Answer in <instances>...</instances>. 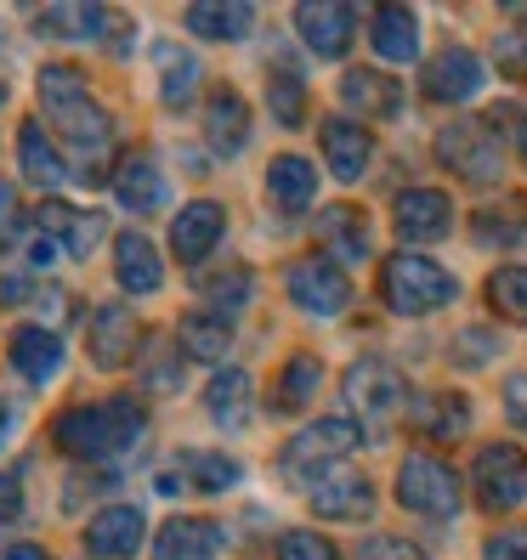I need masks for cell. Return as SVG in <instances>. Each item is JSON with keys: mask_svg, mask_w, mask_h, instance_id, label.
Segmentation results:
<instances>
[{"mask_svg": "<svg viewBox=\"0 0 527 560\" xmlns=\"http://www.w3.org/2000/svg\"><path fill=\"white\" fill-rule=\"evenodd\" d=\"M295 28H301L307 51H318V57H341V51L352 46L357 7H346V0H307V7H295Z\"/></svg>", "mask_w": 527, "mask_h": 560, "instance_id": "cell-16", "label": "cell"}, {"mask_svg": "<svg viewBox=\"0 0 527 560\" xmlns=\"http://www.w3.org/2000/svg\"><path fill=\"white\" fill-rule=\"evenodd\" d=\"M114 278H119L125 294H159L164 267H159V249L142 226H130V233L114 238Z\"/></svg>", "mask_w": 527, "mask_h": 560, "instance_id": "cell-19", "label": "cell"}, {"mask_svg": "<svg viewBox=\"0 0 527 560\" xmlns=\"http://www.w3.org/2000/svg\"><path fill=\"white\" fill-rule=\"evenodd\" d=\"M23 510V499H18V476H0V521H12Z\"/></svg>", "mask_w": 527, "mask_h": 560, "instance_id": "cell-48", "label": "cell"}, {"mask_svg": "<svg viewBox=\"0 0 527 560\" xmlns=\"http://www.w3.org/2000/svg\"><path fill=\"white\" fill-rule=\"evenodd\" d=\"M137 312L108 301V306H96L91 312V328H85V340H91V362L96 369H125L130 357H137Z\"/></svg>", "mask_w": 527, "mask_h": 560, "instance_id": "cell-17", "label": "cell"}, {"mask_svg": "<svg viewBox=\"0 0 527 560\" xmlns=\"http://www.w3.org/2000/svg\"><path fill=\"white\" fill-rule=\"evenodd\" d=\"M176 340H182V357H193V362H221L227 346H233V317L187 312L182 328H176Z\"/></svg>", "mask_w": 527, "mask_h": 560, "instance_id": "cell-31", "label": "cell"}, {"mask_svg": "<svg viewBox=\"0 0 527 560\" xmlns=\"http://www.w3.org/2000/svg\"><path fill=\"white\" fill-rule=\"evenodd\" d=\"M239 458H227V453H182L176 465H164L159 476H153V487L159 492H233L239 487Z\"/></svg>", "mask_w": 527, "mask_h": 560, "instance_id": "cell-13", "label": "cell"}, {"mask_svg": "<svg viewBox=\"0 0 527 560\" xmlns=\"http://www.w3.org/2000/svg\"><path fill=\"white\" fill-rule=\"evenodd\" d=\"M516 142H522V164H527V125L516 130Z\"/></svg>", "mask_w": 527, "mask_h": 560, "instance_id": "cell-52", "label": "cell"}, {"mask_svg": "<svg viewBox=\"0 0 527 560\" xmlns=\"http://www.w3.org/2000/svg\"><path fill=\"white\" fill-rule=\"evenodd\" d=\"M35 91H41L46 119L57 125V137L80 153V182H108V176H103V159H108V148H114V119L91 103L85 74L75 69V62H46L41 80H35Z\"/></svg>", "mask_w": 527, "mask_h": 560, "instance_id": "cell-1", "label": "cell"}, {"mask_svg": "<svg viewBox=\"0 0 527 560\" xmlns=\"http://www.w3.org/2000/svg\"><path fill=\"white\" fill-rule=\"evenodd\" d=\"M471 487H477L482 510H516L527 499V453L511 447V442L482 447L477 465H471Z\"/></svg>", "mask_w": 527, "mask_h": 560, "instance_id": "cell-8", "label": "cell"}, {"mask_svg": "<svg viewBox=\"0 0 527 560\" xmlns=\"http://www.w3.org/2000/svg\"><path fill=\"white\" fill-rule=\"evenodd\" d=\"M318 238H323V249H329L335 267H364L369 260V221H364V210H352V205H329L318 215Z\"/></svg>", "mask_w": 527, "mask_h": 560, "instance_id": "cell-20", "label": "cell"}, {"mask_svg": "<svg viewBox=\"0 0 527 560\" xmlns=\"http://www.w3.org/2000/svg\"><path fill=\"white\" fill-rule=\"evenodd\" d=\"M250 23H255V7H244V0H233V7H210V0H199V7H187V28L199 40H221V46H233L250 35Z\"/></svg>", "mask_w": 527, "mask_h": 560, "instance_id": "cell-33", "label": "cell"}, {"mask_svg": "<svg viewBox=\"0 0 527 560\" xmlns=\"http://www.w3.org/2000/svg\"><path fill=\"white\" fill-rule=\"evenodd\" d=\"M278 560H341L335 544L318 538V533H284L278 538Z\"/></svg>", "mask_w": 527, "mask_h": 560, "instance_id": "cell-39", "label": "cell"}, {"mask_svg": "<svg viewBox=\"0 0 527 560\" xmlns=\"http://www.w3.org/2000/svg\"><path fill=\"white\" fill-rule=\"evenodd\" d=\"M114 192H119V205L130 215H153L164 205V176H159V164L153 159H125L119 164V176H114Z\"/></svg>", "mask_w": 527, "mask_h": 560, "instance_id": "cell-30", "label": "cell"}, {"mask_svg": "<svg viewBox=\"0 0 527 560\" xmlns=\"http://www.w3.org/2000/svg\"><path fill=\"white\" fill-rule=\"evenodd\" d=\"M341 103H346V114H357V119H391V114L403 108V85L391 80V74H375V69H346Z\"/></svg>", "mask_w": 527, "mask_h": 560, "instance_id": "cell-22", "label": "cell"}, {"mask_svg": "<svg viewBox=\"0 0 527 560\" xmlns=\"http://www.w3.org/2000/svg\"><path fill=\"white\" fill-rule=\"evenodd\" d=\"M221 233H227V210L216 199H193L171 221V249L182 267H205V255L221 244Z\"/></svg>", "mask_w": 527, "mask_h": 560, "instance_id": "cell-14", "label": "cell"}, {"mask_svg": "<svg viewBox=\"0 0 527 560\" xmlns=\"http://www.w3.org/2000/svg\"><path fill=\"white\" fill-rule=\"evenodd\" d=\"M482 560H527V526H511V533H493Z\"/></svg>", "mask_w": 527, "mask_h": 560, "instance_id": "cell-42", "label": "cell"}, {"mask_svg": "<svg viewBox=\"0 0 527 560\" xmlns=\"http://www.w3.org/2000/svg\"><path fill=\"white\" fill-rule=\"evenodd\" d=\"M28 260H35V267H51V260H57V244L41 233V238H35V249H28Z\"/></svg>", "mask_w": 527, "mask_h": 560, "instance_id": "cell-49", "label": "cell"}, {"mask_svg": "<svg viewBox=\"0 0 527 560\" xmlns=\"http://www.w3.org/2000/svg\"><path fill=\"white\" fill-rule=\"evenodd\" d=\"M318 148H323L329 176H335V182H357V176L369 171V159H375L369 130L352 125V119H323V125H318Z\"/></svg>", "mask_w": 527, "mask_h": 560, "instance_id": "cell-18", "label": "cell"}, {"mask_svg": "<svg viewBox=\"0 0 527 560\" xmlns=\"http://www.w3.org/2000/svg\"><path fill=\"white\" fill-rule=\"evenodd\" d=\"M357 442H364L357 419H318V424H307V431L284 447V476L312 481V476H323L329 465H341Z\"/></svg>", "mask_w": 527, "mask_h": 560, "instance_id": "cell-6", "label": "cell"}, {"mask_svg": "<svg viewBox=\"0 0 527 560\" xmlns=\"http://www.w3.org/2000/svg\"><path fill=\"white\" fill-rule=\"evenodd\" d=\"M199 294L210 301V312H216V317H233V312H244V306H250L255 278H250L244 267H227V272H216V278H199Z\"/></svg>", "mask_w": 527, "mask_h": 560, "instance_id": "cell-36", "label": "cell"}, {"mask_svg": "<svg viewBox=\"0 0 527 560\" xmlns=\"http://www.w3.org/2000/svg\"><path fill=\"white\" fill-rule=\"evenodd\" d=\"M459 499H466V487H459V470L443 465L437 453H409L403 465H398V504L414 510V515H454Z\"/></svg>", "mask_w": 527, "mask_h": 560, "instance_id": "cell-4", "label": "cell"}, {"mask_svg": "<svg viewBox=\"0 0 527 560\" xmlns=\"http://www.w3.org/2000/svg\"><path fill=\"white\" fill-rule=\"evenodd\" d=\"M437 159L466 182H500L505 176V153H500V137L488 130V119H454L448 130H437Z\"/></svg>", "mask_w": 527, "mask_h": 560, "instance_id": "cell-5", "label": "cell"}, {"mask_svg": "<svg viewBox=\"0 0 527 560\" xmlns=\"http://www.w3.org/2000/svg\"><path fill=\"white\" fill-rule=\"evenodd\" d=\"M357 560H425V549H420V544H409V538L380 533V538H369L364 549H357Z\"/></svg>", "mask_w": 527, "mask_h": 560, "instance_id": "cell-40", "label": "cell"}, {"mask_svg": "<svg viewBox=\"0 0 527 560\" xmlns=\"http://www.w3.org/2000/svg\"><path fill=\"white\" fill-rule=\"evenodd\" d=\"M284 289L307 317H341L352 306V283H346V272L335 267V260H295Z\"/></svg>", "mask_w": 527, "mask_h": 560, "instance_id": "cell-9", "label": "cell"}, {"mask_svg": "<svg viewBox=\"0 0 527 560\" xmlns=\"http://www.w3.org/2000/svg\"><path fill=\"white\" fill-rule=\"evenodd\" d=\"M148 538V515L137 504H114V510H96L85 521V549L96 560H130Z\"/></svg>", "mask_w": 527, "mask_h": 560, "instance_id": "cell-15", "label": "cell"}, {"mask_svg": "<svg viewBox=\"0 0 527 560\" xmlns=\"http://www.w3.org/2000/svg\"><path fill=\"white\" fill-rule=\"evenodd\" d=\"M500 69L505 74H527V35H505L500 40Z\"/></svg>", "mask_w": 527, "mask_h": 560, "instance_id": "cell-45", "label": "cell"}, {"mask_svg": "<svg viewBox=\"0 0 527 560\" xmlns=\"http://www.w3.org/2000/svg\"><path fill=\"white\" fill-rule=\"evenodd\" d=\"M18 238V187L0 182V249Z\"/></svg>", "mask_w": 527, "mask_h": 560, "instance_id": "cell-44", "label": "cell"}, {"mask_svg": "<svg viewBox=\"0 0 527 560\" xmlns=\"http://www.w3.org/2000/svg\"><path fill=\"white\" fill-rule=\"evenodd\" d=\"M0 103H7V85H0Z\"/></svg>", "mask_w": 527, "mask_h": 560, "instance_id": "cell-53", "label": "cell"}, {"mask_svg": "<svg viewBox=\"0 0 527 560\" xmlns=\"http://www.w3.org/2000/svg\"><path fill=\"white\" fill-rule=\"evenodd\" d=\"M505 413H511V424H527V374L505 380Z\"/></svg>", "mask_w": 527, "mask_h": 560, "instance_id": "cell-46", "label": "cell"}, {"mask_svg": "<svg viewBox=\"0 0 527 560\" xmlns=\"http://www.w3.org/2000/svg\"><path fill=\"white\" fill-rule=\"evenodd\" d=\"M459 294V283L437 267L432 255H391L386 267H380V301L398 312V317H425V312H443L448 301Z\"/></svg>", "mask_w": 527, "mask_h": 560, "instance_id": "cell-3", "label": "cell"}, {"mask_svg": "<svg viewBox=\"0 0 527 560\" xmlns=\"http://www.w3.org/2000/svg\"><path fill=\"white\" fill-rule=\"evenodd\" d=\"M398 221V238L403 244H437V238H448L454 233V199L443 187H409V192H398V210H391Z\"/></svg>", "mask_w": 527, "mask_h": 560, "instance_id": "cell-12", "label": "cell"}, {"mask_svg": "<svg viewBox=\"0 0 527 560\" xmlns=\"http://www.w3.org/2000/svg\"><path fill=\"white\" fill-rule=\"evenodd\" d=\"M28 301V278L23 272H0V306H18Z\"/></svg>", "mask_w": 527, "mask_h": 560, "instance_id": "cell-47", "label": "cell"}, {"mask_svg": "<svg viewBox=\"0 0 527 560\" xmlns=\"http://www.w3.org/2000/svg\"><path fill=\"white\" fill-rule=\"evenodd\" d=\"M267 108H273V119L284 125V130H295L307 119V85L295 80V74H273V85H267Z\"/></svg>", "mask_w": 527, "mask_h": 560, "instance_id": "cell-38", "label": "cell"}, {"mask_svg": "<svg viewBox=\"0 0 527 560\" xmlns=\"http://www.w3.org/2000/svg\"><path fill=\"white\" fill-rule=\"evenodd\" d=\"M148 431V413L137 397H108V402H80L69 413H57L51 442L69 458H119L125 447H137Z\"/></svg>", "mask_w": 527, "mask_h": 560, "instance_id": "cell-2", "label": "cell"}, {"mask_svg": "<svg viewBox=\"0 0 527 560\" xmlns=\"http://www.w3.org/2000/svg\"><path fill=\"white\" fill-rule=\"evenodd\" d=\"M205 137L221 159H239L244 142H250V103L239 91H210V103H205Z\"/></svg>", "mask_w": 527, "mask_h": 560, "instance_id": "cell-23", "label": "cell"}, {"mask_svg": "<svg viewBox=\"0 0 527 560\" xmlns=\"http://www.w3.org/2000/svg\"><path fill=\"white\" fill-rule=\"evenodd\" d=\"M0 560H46V549H35V544H12V549H0Z\"/></svg>", "mask_w": 527, "mask_h": 560, "instance_id": "cell-50", "label": "cell"}, {"mask_svg": "<svg viewBox=\"0 0 527 560\" xmlns=\"http://www.w3.org/2000/svg\"><path fill=\"white\" fill-rule=\"evenodd\" d=\"M307 504L323 521H364L375 510V487H369V476H357L352 465H329L323 476L307 481Z\"/></svg>", "mask_w": 527, "mask_h": 560, "instance_id": "cell-10", "label": "cell"}, {"mask_svg": "<svg viewBox=\"0 0 527 560\" xmlns=\"http://www.w3.org/2000/svg\"><path fill=\"white\" fill-rule=\"evenodd\" d=\"M369 46L386 62H414L420 57V18L409 7H375L369 18Z\"/></svg>", "mask_w": 527, "mask_h": 560, "instance_id": "cell-29", "label": "cell"}, {"mask_svg": "<svg viewBox=\"0 0 527 560\" xmlns=\"http://www.w3.org/2000/svg\"><path fill=\"white\" fill-rule=\"evenodd\" d=\"M7 351H12V369L28 385H51L62 374V340L46 335V328H18V335L7 340Z\"/></svg>", "mask_w": 527, "mask_h": 560, "instance_id": "cell-28", "label": "cell"}, {"mask_svg": "<svg viewBox=\"0 0 527 560\" xmlns=\"http://www.w3.org/2000/svg\"><path fill=\"white\" fill-rule=\"evenodd\" d=\"M454 351H459L454 362H466V369H482V362L493 357V335H482V328H471V335H459V340H454Z\"/></svg>", "mask_w": 527, "mask_h": 560, "instance_id": "cell-43", "label": "cell"}, {"mask_svg": "<svg viewBox=\"0 0 527 560\" xmlns=\"http://www.w3.org/2000/svg\"><path fill=\"white\" fill-rule=\"evenodd\" d=\"M267 199H273L278 210H289V215H301V210L318 199V171H312V159L278 153V159L267 164Z\"/></svg>", "mask_w": 527, "mask_h": 560, "instance_id": "cell-27", "label": "cell"}, {"mask_svg": "<svg viewBox=\"0 0 527 560\" xmlns=\"http://www.w3.org/2000/svg\"><path fill=\"white\" fill-rule=\"evenodd\" d=\"M318 385H323V362L318 357H289L284 362V374H278V385H273V408L278 413H301L312 397H318Z\"/></svg>", "mask_w": 527, "mask_h": 560, "instance_id": "cell-35", "label": "cell"}, {"mask_svg": "<svg viewBox=\"0 0 527 560\" xmlns=\"http://www.w3.org/2000/svg\"><path fill=\"white\" fill-rule=\"evenodd\" d=\"M414 424H420V436H432V442H454V436L471 431V402L454 397V390H437V397L414 402Z\"/></svg>", "mask_w": 527, "mask_h": 560, "instance_id": "cell-34", "label": "cell"}, {"mask_svg": "<svg viewBox=\"0 0 527 560\" xmlns=\"http://www.w3.org/2000/svg\"><path fill=\"white\" fill-rule=\"evenodd\" d=\"M7 431H12V408H7V402H0V436H7Z\"/></svg>", "mask_w": 527, "mask_h": 560, "instance_id": "cell-51", "label": "cell"}, {"mask_svg": "<svg viewBox=\"0 0 527 560\" xmlns=\"http://www.w3.org/2000/svg\"><path fill=\"white\" fill-rule=\"evenodd\" d=\"M516 215H477V238L482 244H522L527 226H511Z\"/></svg>", "mask_w": 527, "mask_h": 560, "instance_id": "cell-41", "label": "cell"}, {"mask_svg": "<svg viewBox=\"0 0 527 560\" xmlns=\"http://www.w3.org/2000/svg\"><path fill=\"white\" fill-rule=\"evenodd\" d=\"M18 164H23V176L35 182V187H62V182H80V171L69 159H62V148L46 137V130L28 119L23 130H18Z\"/></svg>", "mask_w": 527, "mask_h": 560, "instance_id": "cell-24", "label": "cell"}, {"mask_svg": "<svg viewBox=\"0 0 527 560\" xmlns=\"http://www.w3.org/2000/svg\"><path fill=\"white\" fill-rule=\"evenodd\" d=\"M346 402H352V413L386 424V419L403 413L409 385H403V374L391 369L386 357H364V362H352V369H346Z\"/></svg>", "mask_w": 527, "mask_h": 560, "instance_id": "cell-7", "label": "cell"}, {"mask_svg": "<svg viewBox=\"0 0 527 560\" xmlns=\"http://www.w3.org/2000/svg\"><path fill=\"white\" fill-rule=\"evenodd\" d=\"M205 408L221 431H244L250 424V374L244 369H221L210 385H205Z\"/></svg>", "mask_w": 527, "mask_h": 560, "instance_id": "cell-32", "label": "cell"}, {"mask_svg": "<svg viewBox=\"0 0 527 560\" xmlns=\"http://www.w3.org/2000/svg\"><path fill=\"white\" fill-rule=\"evenodd\" d=\"M41 233L46 238H62V249H69L75 260H91L96 255V244L108 238V221L96 215V210H69V205H46L41 215Z\"/></svg>", "mask_w": 527, "mask_h": 560, "instance_id": "cell-21", "label": "cell"}, {"mask_svg": "<svg viewBox=\"0 0 527 560\" xmlns=\"http://www.w3.org/2000/svg\"><path fill=\"white\" fill-rule=\"evenodd\" d=\"M153 69H159V103L164 108H187L193 96H199V57H193L182 40H159Z\"/></svg>", "mask_w": 527, "mask_h": 560, "instance_id": "cell-26", "label": "cell"}, {"mask_svg": "<svg viewBox=\"0 0 527 560\" xmlns=\"http://www.w3.org/2000/svg\"><path fill=\"white\" fill-rule=\"evenodd\" d=\"M482 85H488V69H482V57L466 51V46H448V51H437L420 69V91L432 96V103H471Z\"/></svg>", "mask_w": 527, "mask_h": 560, "instance_id": "cell-11", "label": "cell"}, {"mask_svg": "<svg viewBox=\"0 0 527 560\" xmlns=\"http://www.w3.org/2000/svg\"><path fill=\"white\" fill-rule=\"evenodd\" d=\"M221 526L199 515H176L164 533L153 538V560H216L221 555Z\"/></svg>", "mask_w": 527, "mask_h": 560, "instance_id": "cell-25", "label": "cell"}, {"mask_svg": "<svg viewBox=\"0 0 527 560\" xmlns=\"http://www.w3.org/2000/svg\"><path fill=\"white\" fill-rule=\"evenodd\" d=\"M488 306L500 312L505 323H527V267H493Z\"/></svg>", "mask_w": 527, "mask_h": 560, "instance_id": "cell-37", "label": "cell"}]
</instances>
